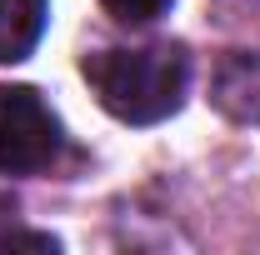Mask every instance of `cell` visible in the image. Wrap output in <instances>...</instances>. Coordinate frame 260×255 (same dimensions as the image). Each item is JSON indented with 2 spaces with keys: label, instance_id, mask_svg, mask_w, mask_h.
I'll list each match as a JSON object with an SVG mask.
<instances>
[{
  "label": "cell",
  "instance_id": "cell-1",
  "mask_svg": "<svg viewBox=\"0 0 260 255\" xmlns=\"http://www.w3.org/2000/svg\"><path fill=\"white\" fill-rule=\"evenodd\" d=\"M80 70H85L95 100L125 125H155L165 115H175L190 90V55L170 40L90 50Z\"/></svg>",
  "mask_w": 260,
  "mask_h": 255
},
{
  "label": "cell",
  "instance_id": "cell-2",
  "mask_svg": "<svg viewBox=\"0 0 260 255\" xmlns=\"http://www.w3.org/2000/svg\"><path fill=\"white\" fill-rule=\"evenodd\" d=\"M60 115L35 85H0V175H35L60 155Z\"/></svg>",
  "mask_w": 260,
  "mask_h": 255
},
{
  "label": "cell",
  "instance_id": "cell-3",
  "mask_svg": "<svg viewBox=\"0 0 260 255\" xmlns=\"http://www.w3.org/2000/svg\"><path fill=\"white\" fill-rule=\"evenodd\" d=\"M210 105L235 125H260V55H225L210 80Z\"/></svg>",
  "mask_w": 260,
  "mask_h": 255
},
{
  "label": "cell",
  "instance_id": "cell-4",
  "mask_svg": "<svg viewBox=\"0 0 260 255\" xmlns=\"http://www.w3.org/2000/svg\"><path fill=\"white\" fill-rule=\"evenodd\" d=\"M50 20V0H0V65L25 60Z\"/></svg>",
  "mask_w": 260,
  "mask_h": 255
},
{
  "label": "cell",
  "instance_id": "cell-5",
  "mask_svg": "<svg viewBox=\"0 0 260 255\" xmlns=\"http://www.w3.org/2000/svg\"><path fill=\"white\" fill-rule=\"evenodd\" d=\"M120 25H150L155 15H165L170 10V0H100Z\"/></svg>",
  "mask_w": 260,
  "mask_h": 255
}]
</instances>
